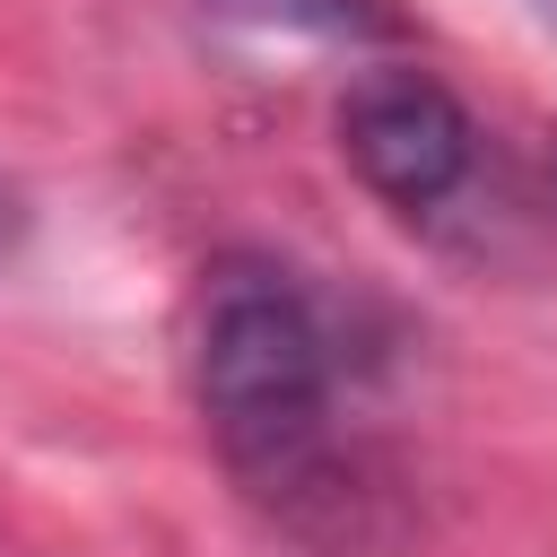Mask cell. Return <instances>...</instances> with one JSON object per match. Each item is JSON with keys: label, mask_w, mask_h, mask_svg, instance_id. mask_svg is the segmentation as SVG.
Segmentation results:
<instances>
[{"label": "cell", "mask_w": 557, "mask_h": 557, "mask_svg": "<svg viewBox=\"0 0 557 557\" xmlns=\"http://www.w3.org/2000/svg\"><path fill=\"white\" fill-rule=\"evenodd\" d=\"M183 357H191V400H200L218 461L270 505L322 496V479H331V331H322L313 296L278 261L226 252L191 287Z\"/></svg>", "instance_id": "6da1fadb"}, {"label": "cell", "mask_w": 557, "mask_h": 557, "mask_svg": "<svg viewBox=\"0 0 557 557\" xmlns=\"http://www.w3.org/2000/svg\"><path fill=\"white\" fill-rule=\"evenodd\" d=\"M331 131H339L348 174H357L374 200H392L400 218L444 209V200L470 183V165H479V122H470L461 96H453L435 70H418V61H374V70H357V78L339 87Z\"/></svg>", "instance_id": "7a4b0ae2"}, {"label": "cell", "mask_w": 557, "mask_h": 557, "mask_svg": "<svg viewBox=\"0 0 557 557\" xmlns=\"http://www.w3.org/2000/svg\"><path fill=\"white\" fill-rule=\"evenodd\" d=\"M209 17L244 26V35H287V44H383L392 35V9L383 0H200Z\"/></svg>", "instance_id": "3957f363"}]
</instances>
